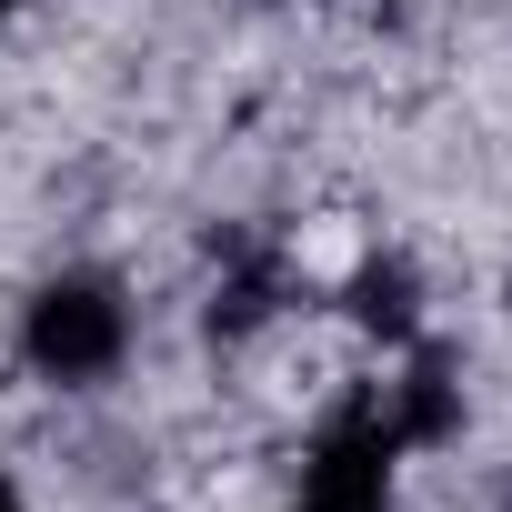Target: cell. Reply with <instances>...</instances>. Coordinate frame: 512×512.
<instances>
[{
    "instance_id": "7a4b0ae2",
    "label": "cell",
    "mask_w": 512,
    "mask_h": 512,
    "mask_svg": "<svg viewBox=\"0 0 512 512\" xmlns=\"http://www.w3.org/2000/svg\"><path fill=\"white\" fill-rule=\"evenodd\" d=\"M121 342H131V312H121V292L91 282V272L51 282V292L31 302V322H21V352H31L51 382H101V372L121 362Z\"/></svg>"
},
{
    "instance_id": "3957f363",
    "label": "cell",
    "mask_w": 512,
    "mask_h": 512,
    "mask_svg": "<svg viewBox=\"0 0 512 512\" xmlns=\"http://www.w3.org/2000/svg\"><path fill=\"white\" fill-rule=\"evenodd\" d=\"M0 512H21V492H11V482H0Z\"/></svg>"
},
{
    "instance_id": "277c9868",
    "label": "cell",
    "mask_w": 512,
    "mask_h": 512,
    "mask_svg": "<svg viewBox=\"0 0 512 512\" xmlns=\"http://www.w3.org/2000/svg\"><path fill=\"white\" fill-rule=\"evenodd\" d=\"M0 11H11V0H0Z\"/></svg>"
},
{
    "instance_id": "6da1fadb",
    "label": "cell",
    "mask_w": 512,
    "mask_h": 512,
    "mask_svg": "<svg viewBox=\"0 0 512 512\" xmlns=\"http://www.w3.org/2000/svg\"><path fill=\"white\" fill-rule=\"evenodd\" d=\"M402 452H412V432H402L392 392L342 402V412L322 422L312 462H302V502H292V512H392V462H402Z\"/></svg>"
}]
</instances>
